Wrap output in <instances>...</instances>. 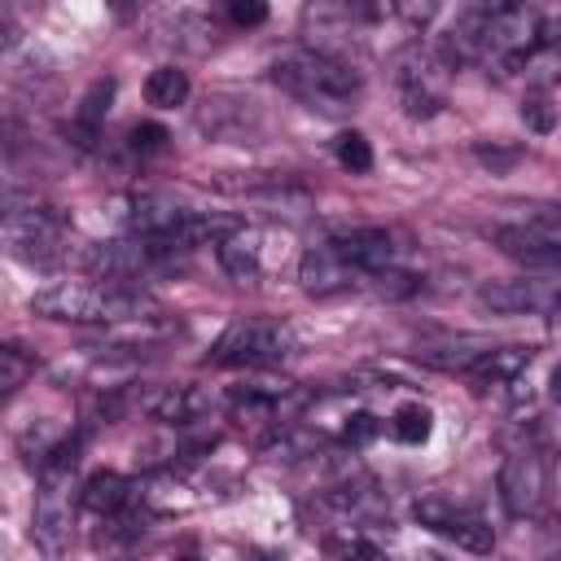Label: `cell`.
Returning <instances> with one entry per match:
<instances>
[{"label":"cell","instance_id":"27","mask_svg":"<svg viewBox=\"0 0 561 561\" xmlns=\"http://www.w3.org/2000/svg\"><path fill=\"white\" fill-rule=\"evenodd\" d=\"M127 145H131L136 153H158V149L167 145V127H158V123H136V127L127 131Z\"/></svg>","mask_w":561,"mask_h":561},{"label":"cell","instance_id":"31","mask_svg":"<svg viewBox=\"0 0 561 561\" xmlns=\"http://www.w3.org/2000/svg\"><path fill=\"white\" fill-rule=\"evenodd\" d=\"M0 4H4V0H0Z\"/></svg>","mask_w":561,"mask_h":561},{"label":"cell","instance_id":"15","mask_svg":"<svg viewBox=\"0 0 561 561\" xmlns=\"http://www.w3.org/2000/svg\"><path fill=\"white\" fill-rule=\"evenodd\" d=\"M123 206H127V210H123V228H127V232H136V237H158V241H167V245H171V232L180 228V219L193 210V206H184V202H175V197H162V193H131ZM171 250H175V245H171Z\"/></svg>","mask_w":561,"mask_h":561},{"label":"cell","instance_id":"10","mask_svg":"<svg viewBox=\"0 0 561 561\" xmlns=\"http://www.w3.org/2000/svg\"><path fill=\"white\" fill-rule=\"evenodd\" d=\"M495 491L508 517H535L548 500V460L535 447L508 451L495 473Z\"/></svg>","mask_w":561,"mask_h":561},{"label":"cell","instance_id":"5","mask_svg":"<svg viewBox=\"0 0 561 561\" xmlns=\"http://www.w3.org/2000/svg\"><path fill=\"white\" fill-rule=\"evenodd\" d=\"M294 355H298V333L272 316L232 320L210 346V364L219 368H276Z\"/></svg>","mask_w":561,"mask_h":561},{"label":"cell","instance_id":"12","mask_svg":"<svg viewBox=\"0 0 561 561\" xmlns=\"http://www.w3.org/2000/svg\"><path fill=\"white\" fill-rule=\"evenodd\" d=\"M259 105L241 92H206L197 105V127L210 140H250L259 131Z\"/></svg>","mask_w":561,"mask_h":561},{"label":"cell","instance_id":"14","mask_svg":"<svg viewBox=\"0 0 561 561\" xmlns=\"http://www.w3.org/2000/svg\"><path fill=\"white\" fill-rule=\"evenodd\" d=\"M333 245L342 250V259H346L351 267H359L364 285H368L377 272L399 267V254H403V245L394 241L390 228H351V232L333 237Z\"/></svg>","mask_w":561,"mask_h":561},{"label":"cell","instance_id":"3","mask_svg":"<svg viewBox=\"0 0 561 561\" xmlns=\"http://www.w3.org/2000/svg\"><path fill=\"white\" fill-rule=\"evenodd\" d=\"M272 83L320 114H342L364 92L359 70L324 48H280L272 57Z\"/></svg>","mask_w":561,"mask_h":561},{"label":"cell","instance_id":"2","mask_svg":"<svg viewBox=\"0 0 561 561\" xmlns=\"http://www.w3.org/2000/svg\"><path fill=\"white\" fill-rule=\"evenodd\" d=\"M0 237L31 267H66L83 259L75 250L79 241L70 224L61 219V210L48 197L26 193V188H0Z\"/></svg>","mask_w":561,"mask_h":561},{"label":"cell","instance_id":"9","mask_svg":"<svg viewBox=\"0 0 561 561\" xmlns=\"http://www.w3.org/2000/svg\"><path fill=\"white\" fill-rule=\"evenodd\" d=\"M412 517H416L425 530L451 539L456 548H469V552H491V548H495V530L486 526V517H482L478 508H469V504L447 500V495H421V500L412 504Z\"/></svg>","mask_w":561,"mask_h":561},{"label":"cell","instance_id":"17","mask_svg":"<svg viewBox=\"0 0 561 561\" xmlns=\"http://www.w3.org/2000/svg\"><path fill=\"white\" fill-rule=\"evenodd\" d=\"M145 412L162 425H193L210 412V394H202L197 386H162L145 399Z\"/></svg>","mask_w":561,"mask_h":561},{"label":"cell","instance_id":"29","mask_svg":"<svg viewBox=\"0 0 561 561\" xmlns=\"http://www.w3.org/2000/svg\"><path fill=\"white\" fill-rule=\"evenodd\" d=\"M324 548H329V552H342V557H377V543H368V539H359V535H351V539H329Z\"/></svg>","mask_w":561,"mask_h":561},{"label":"cell","instance_id":"23","mask_svg":"<svg viewBox=\"0 0 561 561\" xmlns=\"http://www.w3.org/2000/svg\"><path fill=\"white\" fill-rule=\"evenodd\" d=\"M31 373H35V359H31L22 346L0 342V403H4L9 394H18V390L31 381Z\"/></svg>","mask_w":561,"mask_h":561},{"label":"cell","instance_id":"28","mask_svg":"<svg viewBox=\"0 0 561 561\" xmlns=\"http://www.w3.org/2000/svg\"><path fill=\"white\" fill-rule=\"evenodd\" d=\"M228 18H232V26H263L267 4L263 0H228Z\"/></svg>","mask_w":561,"mask_h":561},{"label":"cell","instance_id":"6","mask_svg":"<svg viewBox=\"0 0 561 561\" xmlns=\"http://www.w3.org/2000/svg\"><path fill=\"white\" fill-rule=\"evenodd\" d=\"M215 254H219V267H224L232 280L254 285V280H263L272 267L285 263L289 237H285V232H272V228H245V224H237V228H228V232L215 241Z\"/></svg>","mask_w":561,"mask_h":561},{"label":"cell","instance_id":"22","mask_svg":"<svg viewBox=\"0 0 561 561\" xmlns=\"http://www.w3.org/2000/svg\"><path fill=\"white\" fill-rule=\"evenodd\" d=\"M386 430H390L399 443H412V447H416V443H425V438H430V430H434V412H430L425 403H416V399H412V403L394 408V416L386 421Z\"/></svg>","mask_w":561,"mask_h":561},{"label":"cell","instance_id":"26","mask_svg":"<svg viewBox=\"0 0 561 561\" xmlns=\"http://www.w3.org/2000/svg\"><path fill=\"white\" fill-rule=\"evenodd\" d=\"M434 13H438V0H394V22H403L408 31H425Z\"/></svg>","mask_w":561,"mask_h":561},{"label":"cell","instance_id":"24","mask_svg":"<svg viewBox=\"0 0 561 561\" xmlns=\"http://www.w3.org/2000/svg\"><path fill=\"white\" fill-rule=\"evenodd\" d=\"M522 118H526V127H535L539 136H548V131L557 127V92H552V83H539V88L526 92Z\"/></svg>","mask_w":561,"mask_h":561},{"label":"cell","instance_id":"16","mask_svg":"<svg viewBox=\"0 0 561 561\" xmlns=\"http://www.w3.org/2000/svg\"><path fill=\"white\" fill-rule=\"evenodd\" d=\"M530 359H535L530 346H491V342H486V346L465 364V377L478 381V386H508Z\"/></svg>","mask_w":561,"mask_h":561},{"label":"cell","instance_id":"7","mask_svg":"<svg viewBox=\"0 0 561 561\" xmlns=\"http://www.w3.org/2000/svg\"><path fill=\"white\" fill-rule=\"evenodd\" d=\"M456 66L443 53H408L394 66V83H399V101L412 118H434L447 105V75Z\"/></svg>","mask_w":561,"mask_h":561},{"label":"cell","instance_id":"19","mask_svg":"<svg viewBox=\"0 0 561 561\" xmlns=\"http://www.w3.org/2000/svg\"><path fill=\"white\" fill-rule=\"evenodd\" d=\"M486 346V337H443V342H425L421 351H416V359L421 364H430V368H443V373H465V364L478 355Z\"/></svg>","mask_w":561,"mask_h":561},{"label":"cell","instance_id":"13","mask_svg":"<svg viewBox=\"0 0 561 561\" xmlns=\"http://www.w3.org/2000/svg\"><path fill=\"white\" fill-rule=\"evenodd\" d=\"M298 285L311 294V298H333V294H346V289H359L364 276L359 267H351L342 259V250L333 241H320L311 250H302L298 259Z\"/></svg>","mask_w":561,"mask_h":561},{"label":"cell","instance_id":"25","mask_svg":"<svg viewBox=\"0 0 561 561\" xmlns=\"http://www.w3.org/2000/svg\"><path fill=\"white\" fill-rule=\"evenodd\" d=\"M333 158H337L346 171H355V175L373 171V145L364 140V131H342V136L333 140Z\"/></svg>","mask_w":561,"mask_h":561},{"label":"cell","instance_id":"18","mask_svg":"<svg viewBox=\"0 0 561 561\" xmlns=\"http://www.w3.org/2000/svg\"><path fill=\"white\" fill-rule=\"evenodd\" d=\"M79 500H83L92 513L114 517V513H123L127 504H136V500H140V486H136L131 478H123V473L105 469V473H92V478L79 486Z\"/></svg>","mask_w":561,"mask_h":561},{"label":"cell","instance_id":"11","mask_svg":"<svg viewBox=\"0 0 561 561\" xmlns=\"http://www.w3.org/2000/svg\"><path fill=\"white\" fill-rule=\"evenodd\" d=\"M478 307L491 311V316H552L557 307V285H552V272L535 276V280H491L478 289Z\"/></svg>","mask_w":561,"mask_h":561},{"label":"cell","instance_id":"1","mask_svg":"<svg viewBox=\"0 0 561 561\" xmlns=\"http://www.w3.org/2000/svg\"><path fill=\"white\" fill-rule=\"evenodd\" d=\"M31 311L61 324H153L167 311L127 280H53L31 294Z\"/></svg>","mask_w":561,"mask_h":561},{"label":"cell","instance_id":"20","mask_svg":"<svg viewBox=\"0 0 561 561\" xmlns=\"http://www.w3.org/2000/svg\"><path fill=\"white\" fill-rule=\"evenodd\" d=\"M110 96H114V79H96V83L88 88V96L79 101V114H75V136H79V145H92V140L101 136Z\"/></svg>","mask_w":561,"mask_h":561},{"label":"cell","instance_id":"8","mask_svg":"<svg viewBox=\"0 0 561 561\" xmlns=\"http://www.w3.org/2000/svg\"><path fill=\"white\" fill-rule=\"evenodd\" d=\"M491 241L508 259L526 263L530 272H552L557 267V254H561V224H557L552 206H543V210H535V215H526L517 224H500L491 232Z\"/></svg>","mask_w":561,"mask_h":561},{"label":"cell","instance_id":"30","mask_svg":"<svg viewBox=\"0 0 561 561\" xmlns=\"http://www.w3.org/2000/svg\"><path fill=\"white\" fill-rule=\"evenodd\" d=\"M18 39H22V35H18V26H13L9 18H0V57H9V53L18 48Z\"/></svg>","mask_w":561,"mask_h":561},{"label":"cell","instance_id":"4","mask_svg":"<svg viewBox=\"0 0 561 561\" xmlns=\"http://www.w3.org/2000/svg\"><path fill=\"white\" fill-rule=\"evenodd\" d=\"M75 465H79V438H66L39 465V491H35V508H31V539L44 552H61L75 535V504H79Z\"/></svg>","mask_w":561,"mask_h":561},{"label":"cell","instance_id":"21","mask_svg":"<svg viewBox=\"0 0 561 561\" xmlns=\"http://www.w3.org/2000/svg\"><path fill=\"white\" fill-rule=\"evenodd\" d=\"M188 92H193V88H188V75H184L180 66H158V70H149V79H145V101L158 105V110L184 105Z\"/></svg>","mask_w":561,"mask_h":561}]
</instances>
